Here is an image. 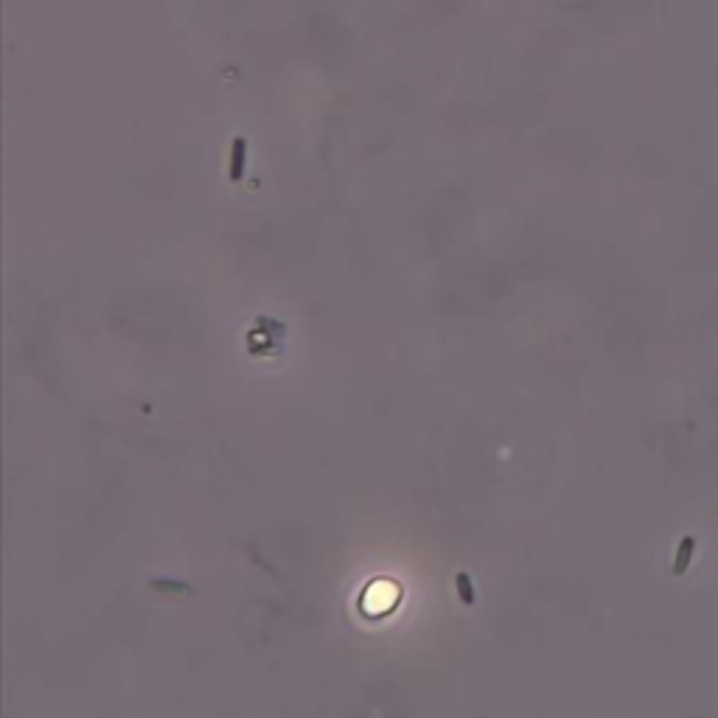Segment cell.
<instances>
[{
    "instance_id": "1",
    "label": "cell",
    "mask_w": 718,
    "mask_h": 718,
    "mask_svg": "<svg viewBox=\"0 0 718 718\" xmlns=\"http://www.w3.org/2000/svg\"><path fill=\"white\" fill-rule=\"evenodd\" d=\"M396 604V589L390 584H373L365 595V609L370 615H379V612H390Z\"/></svg>"
},
{
    "instance_id": "2",
    "label": "cell",
    "mask_w": 718,
    "mask_h": 718,
    "mask_svg": "<svg viewBox=\"0 0 718 718\" xmlns=\"http://www.w3.org/2000/svg\"><path fill=\"white\" fill-rule=\"evenodd\" d=\"M455 581H457V595H460V601L466 604V606H472V604H475V589H472L469 575H466V572H460Z\"/></svg>"
},
{
    "instance_id": "3",
    "label": "cell",
    "mask_w": 718,
    "mask_h": 718,
    "mask_svg": "<svg viewBox=\"0 0 718 718\" xmlns=\"http://www.w3.org/2000/svg\"><path fill=\"white\" fill-rule=\"evenodd\" d=\"M241 149H244V143L239 141V143H236V168H233V177H239V163H241Z\"/></svg>"
}]
</instances>
